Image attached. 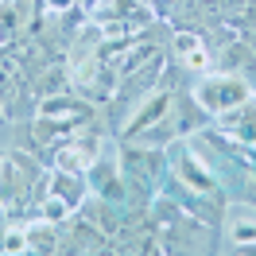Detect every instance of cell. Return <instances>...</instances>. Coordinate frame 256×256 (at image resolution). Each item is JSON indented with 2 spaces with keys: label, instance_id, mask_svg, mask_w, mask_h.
Wrapping results in <instances>:
<instances>
[{
  "label": "cell",
  "instance_id": "3",
  "mask_svg": "<svg viewBox=\"0 0 256 256\" xmlns=\"http://www.w3.org/2000/svg\"><path fill=\"white\" fill-rule=\"evenodd\" d=\"M194 97H198V105H202L210 116H222V112H229L233 105H240V101L252 97V82L240 78V74L222 70V74H210V78L198 82V86H194Z\"/></svg>",
  "mask_w": 256,
  "mask_h": 256
},
{
  "label": "cell",
  "instance_id": "9",
  "mask_svg": "<svg viewBox=\"0 0 256 256\" xmlns=\"http://www.w3.org/2000/svg\"><path fill=\"white\" fill-rule=\"evenodd\" d=\"M225 240L233 248H256V214L248 210H237L225 218Z\"/></svg>",
  "mask_w": 256,
  "mask_h": 256
},
{
  "label": "cell",
  "instance_id": "2",
  "mask_svg": "<svg viewBox=\"0 0 256 256\" xmlns=\"http://www.w3.org/2000/svg\"><path fill=\"white\" fill-rule=\"evenodd\" d=\"M90 20L105 32V39H136V32L156 24V8L148 0H97Z\"/></svg>",
  "mask_w": 256,
  "mask_h": 256
},
{
  "label": "cell",
  "instance_id": "11",
  "mask_svg": "<svg viewBox=\"0 0 256 256\" xmlns=\"http://www.w3.org/2000/svg\"><path fill=\"white\" fill-rule=\"evenodd\" d=\"M39 4V16H62V12H70L78 0H35Z\"/></svg>",
  "mask_w": 256,
  "mask_h": 256
},
{
  "label": "cell",
  "instance_id": "10",
  "mask_svg": "<svg viewBox=\"0 0 256 256\" xmlns=\"http://www.w3.org/2000/svg\"><path fill=\"white\" fill-rule=\"evenodd\" d=\"M0 252H28V225H0Z\"/></svg>",
  "mask_w": 256,
  "mask_h": 256
},
{
  "label": "cell",
  "instance_id": "5",
  "mask_svg": "<svg viewBox=\"0 0 256 256\" xmlns=\"http://www.w3.org/2000/svg\"><path fill=\"white\" fill-rule=\"evenodd\" d=\"M171 101H175V90H156V94H148L144 101H140V109H132V120H124L120 140H140L156 120H163V116L171 112Z\"/></svg>",
  "mask_w": 256,
  "mask_h": 256
},
{
  "label": "cell",
  "instance_id": "8",
  "mask_svg": "<svg viewBox=\"0 0 256 256\" xmlns=\"http://www.w3.org/2000/svg\"><path fill=\"white\" fill-rule=\"evenodd\" d=\"M175 54H178V62H182V70H206L210 66L206 39H202L198 32H186V28L175 32Z\"/></svg>",
  "mask_w": 256,
  "mask_h": 256
},
{
  "label": "cell",
  "instance_id": "6",
  "mask_svg": "<svg viewBox=\"0 0 256 256\" xmlns=\"http://www.w3.org/2000/svg\"><path fill=\"white\" fill-rule=\"evenodd\" d=\"M190 190H198V194H206V198H222V182H218V175L210 171V163L194 152V148H186V152H178V160H175V167H171Z\"/></svg>",
  "mask_w": 256,
  "mask_h": 256
},
{
  "label": "cell",
  "instance_id": "7",
  "mask_svg": "<svg viewBox=\"0 0 256 256\" xmlns=\"http://www.w3.org/2000/svg\"><path fill=\"white\" fill-rule=\"evenodd\" d=\"M218 120V132H222L229 144H240V148H256V101H240L233 105L229 112L214 116Z\"/></svg>",
  "mask_w": 256,
  "mask_h": 256
},
{
  "label": "cell",
  "instance_id": "4",
  "mask_svg": "<svg viewBox=\"0 0 256 256\" xmlns=\"http://www.w3.org/2000/svg\"><path fill=\"white\" fill-rule=\"evenodd\" d=\"M86 182H90V190H94V194L109 198V202H116V206H128L120 160H105V156H97V160L90 163V171H86Z\"/></svg>",
  "mask_w": 256,
  "mask_h": 256
},
{
  "label": "cell",
  "instance_id": "12",
  "mask_svg": "<svg viewBox=\"0 0 256 256\" xmlns=\"http://www.w3.org/2000/svg\"><path fill=\"white\" fill-rule=\"evenodd\" d=\"M78 4H82V8H86V12H90V8H94L97 0H78Z\"/></svg>",
  "mask_w": 256,
  "mask_h": 256
},
{
  "label": "cell",
  "instance_id": "13",
  "mask_svg": "<svg viewBox=\"0 0 256 256\" xmlns=\"http://www.w3.org/2000/svg\"><path fill=\"white\" fill-rule=\"evenodd\" d=\"M0 47H8V35H4V28H0Z\"/></svg>",
  "mask_w": 256,
  "mask_h": 256
},
{
  "label": "cell",
  "instance_id": "1",
  "mask_svg": "<svg viewBox=\"0 0 256 256\" xmlns=\"http://www.w3.org/2000/svg\"><path fill=\"white\" fill-rule=\"evenodd\" d=\"M43 178V163L28 152H0V206L8 222L20 214H35V186Z\"/></svg>",
  "mask_w": 256,
  "mask_h": 256
}]
</instances>
